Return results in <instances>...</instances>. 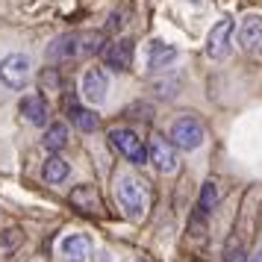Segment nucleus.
Returning a JSON list of instances; mask_svg holds the SVG:
<instances>
[{
    "instance_id": "obj_20",
    "label": "nucleus",
    "mask_w": 262,
    "mask_h": 262,
    "mask_svg": "<svg viewBox=\"0 0 262 262\" xmlns=\"http://www.w3.org/2000/svg\"><path fill=\"white\" fill-rule=\"evenodd\" d=\"M248 262H262V250H256V253H253V256H250Z\"/></svg>"
},
{
    "instance_id": "obj_2",
    "label": "nucleus",
    "mask_w": 262,
    "mask_h": 262,
    "mask_svg": "<svg viewBox=\"0 0 262 262\" xmlns=\"http://www.w3.org/2000/svg\"><path fill=\"white\" fill-rule=\"evenodd\" d=\"M100 50V36H83V33H62L53 38L48 48V56L53 62H71L80 53H95Z\"/></svg>"
},
{
    "instance_id": "obj_18",
    "label": "nucleus",
    "mask_w": 262,
    "mask_h": 262,
    "mask_svg": "<svg viewBox=\"0 0 262 262\" xmlns=\"http://www.w3.org/2000/svg\"><path fill=\"white\" fill-rule=\"evenodd\" d=\"M215 203H218V186L209 180V183H203L201 198H198V215H209L215 209Z\"/></svg>"
},
{
    "instance_id": "obj_9",
    "label": "nucleus",
    "mask_w": 262,
    "mask_h": 262,
    "mask_svg": "<svg viewBox=\"0 0 262 262\" xmlns=\"http://www.w3.org/2000/svg\"><path fill=\"white\" fill-rule=\"evenodd\" d=\"M56 250H59L62 262H85L92 253V238L85 233H68V236L59 238Z\"/></svg>"
},
{
    "instance_id": "obj_11",
    "label": "nucleus",
    "mask_w": 262,
    "mask_h": 262,
    "mask_svg": "<svg viewBox=\"0 0 262 262\" xmlns=\"http://www.w3.org/2000/svg\"><path fill=\"white\" fill-rule=\"evenodd\" d=\"M133 53H136V48H133L130 38H118V41H112L106 48L103 59H106V65L112 71H127L133 65Z\"/></svg>"
},
{
    "instance_id": "obj_14",
    "label": "nucleus",
    "mask_w": 262,
    "mask_h": 262,
    "mask_svg": "<svg viewBox=\"0 0 262 262\" xmlns=\"http://www.w3.org/2000/svg\"><path fill=\"white\" fill-rule=\"evenodd\" d=\"M71 203L77 209H83V212H97L100 209V198H97L95 186H77L71 191Z\"/></svg>"
},
{
    "instance_id": "obj_4",
    "label": "nucleus",
    "mask_w": 262,
    "mask_h": 262,
    "mask_svg": "<svg viewBox=\"0 0 262 262\" xmlns=\"http://www.w3.org/2000/svg\"><path fill=\"white\" fill-rule=\"evenodd\" d=\"M109 144H112L130 165H144V162H147V147H144V142L133 130H127V127L109 130Z\"/></svg>"
},
{
    "instance_id": "obj_3",
    "label": "nucleus",
    "mask_w": 262,
    "mask_h": 262,
    "mask_svg": "<svg viewBox=\"0 0 262 262\" xmlns=\"http://www.w3.org/2000/svg\"><path fill=\"white\" fill-rule=\"evenodd\" d=\"M30 74H33V62L27 53H9L0 59V83L6 89H24L30 83Z\"/></svg>"
},
{
    "instance_id": "obj_17",
    "label": "nucleus",
    "mask_w": 262,
    "mask_h": 262,
    "mask_svg": "<svg viewBox=\"0 0 262 262\" xmlns=\"http://www.w3.org/2000/svg\"><path fill=\"white\" fill-rule=\"evenodd\" d=\"M41 144L48 150H62L68 144V127L65 124H50L48 133H45V139H41Z\"/></svg>"
},
{
    "instance_id": "obj_10",
    "label": "nucleus",
    "mask_w": 262,
    "mask_h": 262,
    "mask_svg": "<svg viewBox=\"0 0 262 262\" xmlns=\"http://www.w3.org/2000/svg\"><path fill=\"white\" fill-rule=\"evenodd\" d=\"M236 38H238V48L242 50H262V18L259 15H245L242 24L236 30Z\"/></svg>"
},
{
    "instance_id": "obj_1",
    "label": "nucleus",
    "mask_w": 262,
    "mask_h": 262,
    "mask_svg": "<svg viewBox=\"0 0 262 262\" xmlns=\"http://www.w3.org/2000/svg\"><path fill=\"white\" fill-rule=\"evenodd\" d=\"M115 201H118V206L124 209L127 218L142 221L144 212H147V203H150L147 183L136 174H118L115 177Z\"/></svg>"
},
{
    "instance_id": "obj_15",
    "label": "nucleus",
    "mask_w": 262,
    "mask_h": 262,
    "mask_svg": "<svg viewBox=\"0 0 262 262\" xmlns=\"http://www.w3.org/2000/svg\"><path fill=\"white\" fill-rule=\"evenodd\" d=\"M68 118H71V124L74 127H80L83 133H92V130H97V115L92 112V109H85V106H80V103H68Z\"/></svg>"
},
{
    "instance_id": "obj_6",
    "label": "nucleus",
    "mask_w": 262,
    "mask_h": 262,
    "mask_svg": "<svg viewBox=\"0 0 262 262\" xmlns=\"http://www.w3.org/2000/svg\"><path fill=\"white\" fill-rule=\"evenodd\" d=\"M233 36H236V21L233 18H221L206 36V56L209 59H224L230 53V48H233Z\"/></svg>"
},
{
    "instance_id": "obj_12",
    "label": "nucleus",
    "mask_w": 262,
    "mask_h": 262,
    "mask_svg": "<svg viewBox=\"0 0 262 262\" xmlns=\"http://www.w3.org/2000/svg\"><path fill=\"white\" fill-rule=\"evenodd\" d=\"M177 56H180V53H177L174 45H168V41H150V50H147V65H150L154 71H162V68H168Z\"/></svg>"
},
{
    "instance_id": "obj_8",
    "label": "nucleus",
    "mask_w": 262,
    "mask_h": 262,
    "mask_svg": "<svg viewBox=\"0 0 262 262\" xmlns=\"http://www.w3.org/2000/svg\"><path fill=\"white\" fill-rule=\"evenodd\" d=\"M80 92H83V100L85 103H92V106H100L109 95V77L106 71H100V68H89L83 74V80H80Z\"/></svg>"
},
{
    "instance_id": "obj_16",
    "label": "nucleus",
    "mask_w": 262,
    "mask_h": 262,
    "mask_svg": "<svg viewBox=\"0 0 262 262\" xmlns=\"http://www.w3.org/2000/svg\"><path fill=\"white\" fill-rule=\"evenodd\" d=\"M41 174H45L48 183H65L68 174H71V165H68L62 156H50L48 162H45V171H41Z\"/></svg>"
},
{
    "instance_id": "obj_13",
    "label": "nucleus",
    "mask_w": 262,
    "mask_h": 262,
    "mask_svg": "<svg viewBox=\"0 0 262 262\" xmlns=\"http://www.w3.org/2000/svg\"><path fill=\"white\" fill-rule=\"evenodd\" d=\"M18 109H21V115H24L30 124H36V127H41V124H48V103H45V97L38 95H27L21 103H18Z\"/></svg>"
},
{
    "instance_id": "obj_7",
    "label": "nucleus",
    "mask_w": 262,
    "mask_h": 262,
    "mask_svg": "<svg viewBox=\"0 0 262 262\" xmlns=\"http://www.w3.org/2000/svg\"><path fill=\"white\" fill-rule=\"evenodd\" d=\"M147 159L154 162L156 171L174 174L177 171V144L168 142L165 136H154L150 139V147H147Z\"/></svg>"
},
{
    "instance_id": "obj_19",
    "label": "nucleus",
    "mask_w": 262,
    "mask_h": 262,
    "mask_svg": "<svg viewBox=\"0 0 262 262\" xmlns=\"http://www.w3.org/2000/svg\"><path fill=\"white\" fill-rule=\"evenodd\" d=\"M41 89L45 92H56L59 89V74H56V68H48V71L41 74Z\"/></svg>"
},
{
    "instance_id": "obj_5",
    "label": "nucleus",
    "mask_w": 262,
    "mask_h": 262,
    "mask_svg": "<svg viewBox=\"0 0 262 262\" xmlns=\"http://www.w3.org/2000/svg\"><path fill=\"white\" fill-rule=\"evenodd\" d=\"M206 139V130H203V124L198 118H191V115H183L171 124V142L177 144L180 150H198Z\"/></svg>"
}]
</instances>
